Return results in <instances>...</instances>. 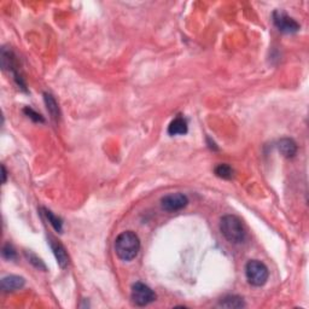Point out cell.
<instances>
[{"mask_svg":"<svg viewBox=\"0 0 309 309\" xmlns=\"http://www.w3.org/2000/svg\"><path fill=\"white\" fill-rule=\"evenodd\" d=\"M49 244L53 255H55L57 263L61 266V268H67L69 265V256L63 244H61L57 239L52 238V237H49Z\"/></svg>","mask_w":309,"mask_h":309,"instance_id":"7","label":"cell"},{"mask_svg":"<svg viewBox=\"0 0 309 309\" xmlns=\"http://www.w3.org/2000/svg\"><path fill=\"white\" fill-rule=\"evenodd\" d=\"M44 100L45 104H46L47 108V112L51 115V118H52L55 121L59 119V115H61V113H59V108L58 104H57L56 99L53 98V95L51 94V93H44Z\"/></svg>","mask_w":309,"mask_h":309,"instance_id":"11","label":"cell"},{"mask_svg":"<svg viewBox=\"0 0 309 309\" xmlns=\"http://www.w3.org/2000/svg\"><path fill=\"white\" fill-rule=\"evenodd\" d=\"M26 285V279L20 275H8L2 279V289L5 292L21 290Z\"/></svg>","mask_w":309,"mask_h":309,"instance_id":"8","label":"cell"},{"mask_svg":"<svg viewBox=\"0 0 309 309\" xmlns=\"http://www.w3.org/2000/svg\"><path fill=\"white\" fill-rule=\"evenodd\" d=\"M188 204V198L184 193H170L161 199V207L166 212L174 213L184 209Z\"/></svg>","mask_w":309,"mask_h":309,"instance_id":"6","label":"cell"},{"mask_svg":"<svg viewBox=\"0 0 309 309\" xmlns=\"http://www.w3.org/2000/svg\"><path fill=\"white\" fill-rule=\"evenodd\" d=\"M273 22L274 26L285 34H293L299 31V25L292 17L281 10H277L273 13Z\"/></svg>","mask_w":309,"mask_h":309,"instance_id":"5","label":"cell"},{"mask_svg":"<svg viewBox=\"0 0 309 309\" xmlns=\"http://www.w3.org/2000/svg\"><path fill=\"white\" fill-rule=\"evenodd\" d=\"M41 211L44 212V215L47 218V220H49V223L51 224V226L55 229L58 233H62L63 231V221L62 219H59L58 217H56L55 214H53L52 212L49 211V209L46 208H41Z\"/></svg>","mask_w":309,"mask_h":309,"instance_id":"13","label":"cell"},{"mask_svg":"<svg viewBox=\"0 0 309 309\" xmlns=\"http://www.w3.org/2000/svg\"><path fill=\"white\" fill-rule=\"evenodd\" d=\"M25 255H26L27 259H28L29 262H31L32 265L35 267V268L43 269V271H46V266H45V263L40 259H39L37 255H34V254H32V253H28V251H26Z\"/></svg>","mask_w":309,"mask_h":309,"instance_id":"15","label":"cell"},{"mask_svg":"<svg viewBox=\"0 0 309 309\" xmlns=\"http://www.w3.org/2000/svg\"><path fill=\"white\" fill-rule=\"evenodd\" d=\"M220 231L225 238L233 244H241L245 241L247 232L241 219L235 215H225L220 221Z\"/></svg>","mask_w":309,"mask_h":309,"instance_id":"2","label":"cell"},{"mask_svg":"<svg viewBox=\"0 0 309 309\" xmlns=\"http://www.w3.org/2000/svg\"><path fill=\"white\" fill-rule=\"evenodd\" d=\"M140 250V239L133 231H126L115 241V253L122 261L136 259Z\"/></svg>","mask_w":309,"mask_h":309,"instance_id":"1","label":"cell"},{"mask_svg":"<svg viewBox=\"0 0 309 309\" xmlns=\"http://www.w3.org/2000/svg\"><path fill=\"white\" fill-rule=\"evenodd\" d=\"M23 113H25L29 119H32L34 122H44L45 121L44 118L40 115V114H38L37 112H35V110H33L32 108H29V107L25 108V109H23Z\"/></svg>","mask_w":309,"mask_h":309,"instance_id":"17","label":"cell"},{"mask_svg":"<svg viewBox=\"0 0 309 309\" xmlns=\"http://www.w3.org/2000/svg\"><path fill=\"white\" fill-rule=\"evenodd\" d=\"M219 305L224 308H243L245 307V302L242 297L230 295L221 298V301L219 302Z\"/></svg>","mask_w":309,"mask_h":309,"instance_id":"12","label":"cell"},{"mask_svg":"<svg viewBox=\"0 0 309 309\" xmlns=\"http://www.w3.org/2000/svg\"><path fill=\"white\" fill-rule=\"evenodd\" d=\"M3 256H4L7 260L11 261V260L16 259L17 253L13 245L7 244V245H4V248H3Z\"/></svg>","mask_w":309,"mask_h":309,"instance_id":"16","label":"cell"},{"mask_svg":"<svg viewBox=\"0 0 309 309\" xmlns=\"http://www.w3.org/2000/svg\"><path fill=\"white\" fill-rule=\"evenodd\" d=\"M279 152L286 158H292L297 152V144L291 138H283L277 144Z\"/></svg>","mask_w":309,"mask_h":309,"instance_id":"9","label":"cell"},{"mask_svg":"<svg viewBox=\"0 0 309 309\" xmlns=\"http://www.w3.org/2000/svg\"><path fill=\"white\" fill-rule=\"evenodd\" d=\"M131 298L132 302L138 307H144V305H148L156 301V293L150 289L148 285L138 281L132 286Z\"/></svg>","mask_w":309,"mask_h":309,"instance_id":"4","label":"cell"},{"mask_svg":"<svg viewBox=\"0 0 309 309\" xmlns=\"http://www.w3.org/2000/svg\"><path fill=\"white\" fill-rule=\"evenodd\" d=\"M187 122H186V120L181 115L174 119L169 126H168V134L169 136H184V134L187 133Z\"/></svg>","mask_w":309,"mask_h":309,"instance_id":"10","label":"cell"},{"mask_svg":"<svg viewBox=\"0 0 309 309\" xmlns=\"http://www.w3.org/2000/svg\"><path fill=\"white\" fill-rule=\"evenodd\" d=\"M215 174L221 179H226L230 180L232 179L233 176V169L231 168L229 164L224 163V164H219V166L215 168Z\"/></svg>","mask_w":309,"mask_h":309,"instance_id":"14","label":"cell"},{"mask_svg":"<svg viewBox=\"0 0 309 309\" xmlns=\"http://www.w3.org/2000/svg\"><path fill=\"white\" fill-rule=\"evenodd\" d=\"M245 275H247L249 284L259 287L267 283L269 272L265 263L259 260H251L245 266Z\"/></svg>","mask_w":309,"mask_h":309,"instance_id":"3","label":"cell"},{"mask_svg":"<svg viewBox=\"0 0 309 309\" xmlns=\"http://www.w3.org/2000/svg\"><path fill=\"white\" fill-rule=\"evenodd\" d=\"M2 169H3V182H7V176H8V173H7V169H5V166H2Z\"/></svg>","mask_w":309,"mask_h":309,"instance_id":"18","label":"cell"}]
</instances>
